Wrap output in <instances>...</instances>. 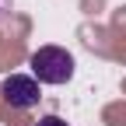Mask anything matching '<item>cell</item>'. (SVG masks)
I'll return each mask as SVG.
<instances>
[{
  "instance_id": "7a4b0ae2",
  "label": "cell",
  "mask_w": 126,
  "mask_h": 126,
  "mask_svg": "<svg viewBox=\"0 0 126 126\" xmlns=\"http://www.w3.org/2000/svg\"><path fill=\"white\" fill-rule=\"evenodd\" d=\"M0 94H4L7 105H14V109H32V105H39V98H42L39 81L28 77V74H11L7 81L0 84Z\"/></svg>"
},
{
  "instance_id": "6da1fadb",
  "label": "cell",
  "mask_w": 126,
  "mask_h": 126,
  "mask_svg": "<svg viewBox=\"0 0 126 126\" xmlns=\"http://www.w3.org/2000/svg\"><path fill=\"white\" fill-rule=\"evenodd\" d=\"M28 67L39 84H67L74 77V56L63 46H42V49L32 53Z\"/></svg>"
},
{
  "instance_id": "277c9868",
  "label": "cell",
  "mask_w": 126,
  "mask_h": 126,
  "mask_svg": "<svg viewBox=\"0 0 126 126\" xmlns=\"http://www.w3.org/2000/svg\"><path fill=\"white\" fill-rule=\"evenodd\" d=\"M7 7H11V0H0V14H4V11H7Z\"/></svg>"
},
{
  "instance_id": "3957f363",
  "label": "cell",
  "mask_w": 126,
  "mask_h": 126,
  "mask_svg": "<svg viewBox=\"0 0 126 126\" xmlns=\"http://www.w3.org/2000/svg\"><path fill=\"white\" fill-rule=\"evenodd\" d=\"M35 126H70V123H67V119H60V116H42Z\"/></svg>"
}]
</instances>
